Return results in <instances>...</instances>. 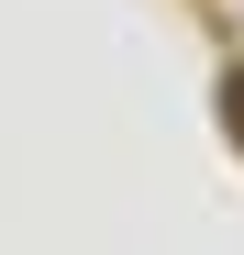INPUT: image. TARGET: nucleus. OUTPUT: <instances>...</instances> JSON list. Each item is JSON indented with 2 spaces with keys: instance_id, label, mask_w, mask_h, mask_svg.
Masks as SVG:
<instances>
[{
  "instance_id": "obj_1",
  "label": "nucleus",
  "mask_w": 244,
  "mask_h": 255,
  "mask_svg": "<svg viewBox=\"0 0 244 255\" xmlns=\"http://www.w3.org/2000/svg\"><path fill=\"white\" fill-rule=\"evenodd\" d=\"M222 122H233V144H244V67L222 78Z\"/></svg>"
}]
</instances>
